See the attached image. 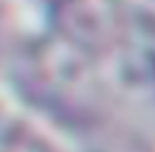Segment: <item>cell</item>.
Instances as JSON below:
<instances>
[{
	"instance_id": "6da1fadb",
	"label": "cell",
	"mask_w": 155,
	"mask_h": 152,
	"mask_svg": "<svg viewBox=\"0 0 155 152\" xmlns=\"http://www.w3.org/2000/svg\"><path fill=\"white\" fill-rule=\"evenodd\" d=\"M120 78L130 90L155 102V17L133 15L123 23L118 43Z\"/></svg>"
},
{
	"instance_id": "7a4b0ae2",
	"label": "cell",
	"mask_w": 155,
	"mask_h": 152,
	"mask_svg": "<svg viewBox=\"0 0 155 152\" xmlns=\"http://www.w3.org/2000/svg\"><path fill=\"white\" fill-rule=\"evenodd\" d=\"M0 152H50L40 137L15 122L0 120Z\"/></svg>"
}]
</instances>
